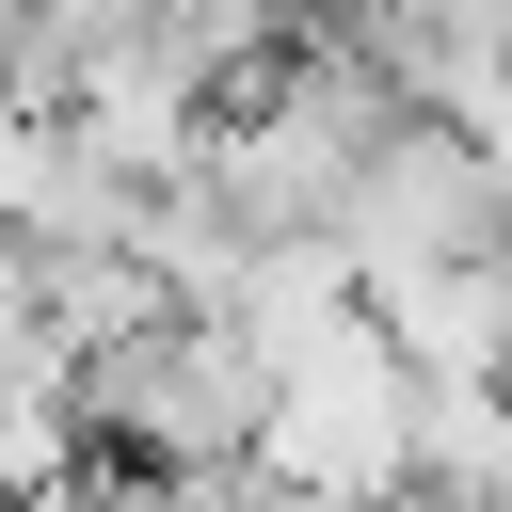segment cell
Segmentation results:
<instances>
[{
	"label": "cell",
	"mask_w": 512,
	"mask_h": 512,
	"mask_svg": "<svg viewBox=\"0 0 512 512\" xmlns=\"http://www.w3.org/2000/svg\"><path fill=\"white\" fill-rule=\"evenodd\" d=\"M368 288L384 272H416V256H496L512 240V176H496V144L464 128V112H432V96H400V128L352 160V192H336V224H320Z\"/></svg>",
	"instance_id": "1"
}]
</instances>
